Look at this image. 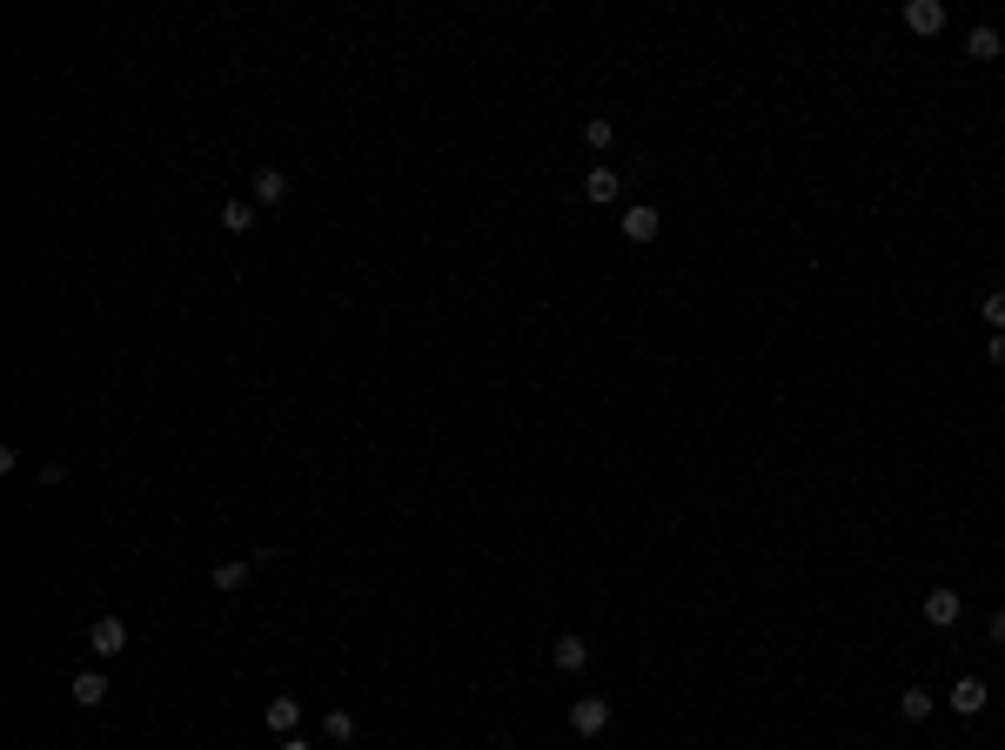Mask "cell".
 Instances as JSON below:
<instances>
[{
    "mask_svg": "<svg viewBox=\"0 0 1005 750\" xmlns=\"http://www.w3.org/2000/svg\"><path fill=\"white\" fill-rule=\"evenodd\" d=\"M67 697H74L81 710H101V704H108V677H101V670H81V677L67 684Z\"/></svg>",
    "mask_w": 1005,
    "mask_h": 750,
    "instance_id": "obj_7",
    "label": "cell"
},
{
    "mask_svg": "<svg viewBox=\"0 0 1005 750\" xmlns=\"http://www.w3.org/2000/svg\"><path fill=\"white\" fill-rule=\"evenodd\" d=\"M570 730H577V737H603V730H610V704H603V697H577V704H570Z\"/></svg>",
    "mask_w": 1005,
    "mask_h": 750,
    "instance_id": "obj_4",
    "label": "cell"
},
{
    "mask_svg": "<svg viewBox=\"0 0 1005 750\" xmlns=\"http://www.w3.org/2000/svg\"><path fill=\"white\" fill-rule=\"evenodd\" d=\"M262 724L275 730V737H295V724H302V697H268Z\"/></svg>",
    "mask_w": 1005,
    "mask_h": 750,
    "instance_id": "obj_6",
    "label": "cell"
},
{
    "mask_svg": "<svg viewBox=\"0 0 1005 750\" xmlns=\"http://www.w3.org/2000/svg\"><path fill=\"white\" fill-rule=\"evenodd\" d=\"M905 27L912 34H938L945 27V0H905Z\"/></svg>",
    "mask_w": 1005,
    "mask_h": 750,
    "instance_id": "obj_8",
    "label": "cell"
},
{
    "mask_svg": "<svg viewBox=\"0 0 1005 750\" xmlns=\"http://www.w3.org/2000/svg\"><path fill=\"white\" fill-rule=\"evenodd\" d=\"M255 221H262V215H255V201H222V228H228V235H248Z\"/></svg>",
    "mask_w": 1005,
    "mask_h": 750,
    "instance_id": "obj_15",
    "label": "cell"
},
{
    "mask_svg": "<svg viewBox=\"0 0 1005 750\" xmlns=\"http://www.w3.org/2000/svg\"><path fill=\"white\" fill-rule=\"evenodd\" d=\"M959 617H965V596L959 590H925V623H932V630H952Z\"/></svg>",
    "mask_w": 1005,
    "mask_h": 750,
    "instance_id": "obj_5",
    "label": "cell"
},
{
    "mask_svg": "<svg viewBox=\"0 0 1005 750\" xmlns=\"http://www.w3.org/2000/svg\"><path fill=\"white\" fill-rule=\"evenodd\" d=\"M322 737H329V744H349V737H356V717H349V710H329V717H322Z\"/></svg>",
    "mask_w": 1005,
    "mask_h": 750,
    "instance_id": "obj_16",
    "label": "cell"
},
{
    "mask_svg": "<svg viewBox=\"0 0 1005 750\" xmlns=\"http://www.w3.org/2000/svg\"><path fill=\"white\" fill-rule=\"evenodd\" d=\"M610 141H617V128H610L603 114H590V121H583V148H597V155H603Z\"/></svg>",
    "mask_w": 1005,
    "mask_h": 750,
    "instance_id": "obj_17",
    "label": "cell"
},
{
    "mask_svg": "<svg viewBox=\"0 0 1005 750\" xmlns=\"http://www.w3.org/2000/svg\"><path fill=\"white\" fill-rule=\"evenodd\" d=\"M88 650H94L101 663L121 657V650H128V623H121V617H94V623H88Z\"/></svg>",
    "mask_w": 1005,
    "mask_h": 750,
    "instance_id": "obj_1",
    "label": "cell"
},
{
    "mask_svg": "<svg viewBox=\"0 0 1005 750\" xmlns=\"http://www.w3.org/2000/svg\"><path fill=\"white\" fill-rule=\"evenodd\" d=\"M985 704H992V690H985L979 677H959V684H952V710H959V717H979Z\"/></svg>",
    "mask_w": 1005,
    "mask_h": 750,
    "instance_id": "obj_12",
    "label": "cell"
},
{
    "mask_svg": "<svg viewBox=\"0 0 1005 750\" xmlns=\"http://www.w3.org/2000/svg\"><path fill=\"white\" fill-rule=\"evenodd\" d=\"M262 563H268V550L235 556V563H215V570H208V590H242V583H248L255 570H262Z\"/></svg>",
    "mask_w": 1005,
    "mask_h": 750,
    "instance_id": "obj_3",
    "label": "cell"
},
{
    "mask_svg": "<svg viewBox=\"0 0 1005 750\" xmlns=\"http://www.w3.org/2000/svg\"><path fill=\"white\" fill-rule=\"evenodd\" d=\"M275 750H309V737H282V744H275Z\"/></svg>",
    "mask_w": 1005,
    "mask_h": 750,
    "instance_id": "obj_21",
    "label": "cell"
},
{
    "mask_svg": "<svg viewBox=\"0 0 1005 750\" xmlns=\"http://www.w3.org/2000/svg\"><path fill=\"white\" fill-rule=\"evenodd\" d=\"M932 710H938V697H932V690H925V684H912V690H905V697H898V717H905V724H925Z\"/></svg>",
    "mask_w": 1005,
    "mask_h": 750,
    "instance_id": "obj_13",
    "label": "cell"
},
{
    "mask_svg": "<svg viewBox=\"0 0 1005 750\" xmlns=\"http://www.w3.org/2000/svg\"><path fill=\"white\" fill-rule=\"evenodd\" d=\"M617 195H624V181H617V168H590V175H583V201H597V208H610Z\"/></svg>",
    "mask_w": 1005,
    "mask_h": 750,
    "instance_id": "obj_10",
    "label": "cell"
},
{
    "mask_svg": "<svg viewBox=\"0 0 1005 750\" xmlns=\"http://www.w3.org/2000/svg\"><path fill=\"white\" fill-rule=\"evenodd\" d=\"M550 663H557V670H583V663H590V643H583V637H557V643H550Z\"/></svg>",
    "mask_w": 1005,
    "mask_h": 750,
    "instance_id": "obj_14",
    "label": "cell"
},
{
    "mask_svg": "<svg viewBox=\"0 0 1005 750\" xmlns=\"http://www.w3.org/2000/svg\"><path fill=\"white\" fill-rule=\"evenodd\" d=\"M289 201V175L282 168H255V208H282Z\"/></svg>",
    "mask_w": 1005,
    "mask_h": 750,
    "instance_id": "obj_9",
    "label": "cell"
},
{
    "mask_svg": "<svg viewBox=\"0 0 1005 750\" xmlns=\"http://www.w3.org/2000/svg\"><path fill=\"white\" fill-rule=\"evenodd\" d=\"M985 355H992V369H1005V335H992V342H985Z\"/></svg>",
    "mask_w": 1005,
    "mask_h": 750,
    "instance_id": "obj_20",
    "label": "cell"
},
{
    "mask_svg": "<svg viewBox=\"0 0 1005 750\" xmlns=\"http://www.w3.org/2000/svg\"><path fill=\"white\" fill-rule=\"evenodd\" d=\"M965 54H972V61H999V54H1005V34H999L992 21H979L972 34H965Z\"/></svg>",
    "mask_w": 1005,
    "mask_h": 750,
    "instance_id": "obj_11",
    "label": "cell"
},
{
    "mask_svg": "<svg viewBox=\"0 0 1005 750\" xmlns=\"http://www.w3.org/2000/svg\"><path fill=\"white\" fill-rule=\"evenodd\" d=\"M985 637H992V643H1005V610H992V617H985Z\"/></svg>",
    "mask_w": 1005,
    "mask_h": 750,
    "instance_id": "obj_19",
    "label": "cell"
},
{
    "mask_svg": "<svg viewBox=\"0 0 1005 750\" xmlns=\"http://www.w3.org/2000/svg\"><path fill=\"white\" fill-rule=\"evenodd\" d=\"M985 322H992V335H1005V288L985 295Z\"/></svg>",
    "mask_w": 1005,
    "mask_h": 750,
    "instance_id": "obj_18",
    "label": "cell"
},
{
    "mask_svg": "<svg viewBox=\"0 0 1005 750\" xmlns=\"http://www.w3.org/2000/svg\"><path fill=\"white\" fill-rule=\"evenodd\" d=\"M617 228H624V242H657V228H664V215H657L650 201H630L624 215H617Z\"/></svg>",
    "mask_w": 1005,
    "mask_h": 750,
    "instance_id": "obj_2",
    "label": "cell"
}]
</instances>
